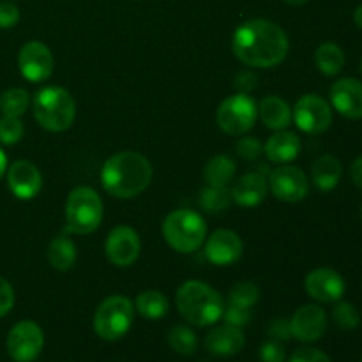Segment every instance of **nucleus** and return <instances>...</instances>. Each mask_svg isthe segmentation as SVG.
I'll return each mask as SVG.
<instances>
[{"label":"nucleus","instance_id":"nucleus-1","mask_svg":"<svg viewBox=\"0 0 362 362\" xmlns=\"http://www.w3.org/2000/svg\"><path fill=\"white\" fill-rule=\"evenodd\" d=\"M288 37L274 21H244L232 39V49L237 59L247 67L269 69L285 60L288 55Z\"/></svg>","mask_w":362,"mask_h":362},{"label":"nucleus","instance_id":"nucleus-2","mask_svg":"<svg viewBox=\"0 0 362 362\" xmlns=\"http://www.w3.org/2000/svg\"><path fill=\"white\" fill-rule=\"evenodd\" d=\"M152 180V165L145 156L134 151L117 152L101 170V182L106 193L120 200L138 197Z\"/></svg>","mask_w":362,"mask_h":362},{"label":"nucleus","instance_id":"nucleus-3","mask_svg":"<svg viewBox=\"0 0 362 362\" xmlns=\"http://www.w3.org/2000/svg\"><path fill=\"white\" fill-rule=\"evenodd\" d=\"M175 303L184 320L194 327L214 325L221 320L225 311V300L218 290L194 279H189L177 290Z\"/></svg>","mask_w":362,"mask_h":362},{"label":"nucleus","instance_id":"nucleus-4","mask_svg":"<svg viewBox=\"0 0 362 362\" xmlns=\"http://www.w3.org/2000/svg\"><path fill=\"white\" fill-rule=\"evenodd\" d=\"M34 117L41 127L52 133L67 131L76 117V103L73 95L62 87H45L32 101Z\"/></svg>","mask_w":362,"mask_h":362},{"label":"nucleus","instance_id":"nucleus-5","mask_svg":"<svg viewBox=\"0 0 362 362\" xmlns=\"http://www.w3.org/2000/svg\"><path fill=\"white\" fill-rule=\"evenodd\" d=\"M163 237L177 253H193L207 237V225L198 212L177 209L163 221Z\"/></svg>","mask_w":362,"mask_h":362},{"label":"nucleus","instance_id":"nucleus-6","mask_svg":"<svg viewBox=\"0 0 362 362\" xmlns=\"http://www.w3.org/2000/svg\"><path fill=\"white\" fill-rule=\"evenodd\" d=\"M103 221L101 197L92 187H74L66 202V228L78 235H88Z\"/></svg>","mask_w":362,"mask_h":362},{"label":"nucleus","instance_id":"nucleus-7","mask_svg":"<svg viewBox=\"0 0 362 362\" xmlns=\"http://www.w3.org/2000/svg\"><path fill=\"white\" fill-rule=\"evenodd\" d=\"M134 320V304L124 296H110L94 315V331L105 341H117L129 332Z\"/></svg>","mask_w":362,"mask_h":362},{"label":"nucleus","instance_id":"nucleus-8","mask_svg":"<svg viewBox=\"0 0 362 362\" xmlns=\"http://www.w3.org/2000/svg\"><path fill=\"white\" fill-rule=\"evenodd\" d=\"M258 106L250 94H233L219 105L216 122L223 133L230 136H243L255 126Z\"/></svg>","mask_w":362,"mask_h":362},{"label":"nucleus","instance_id":"nucleus-9","mask_svg":"<svg viewBox=\"0 0 362 362\" xmlns=\"http://www.w3.org/2000/svg\"><path fill=\"white\" fill-rule=\"evenodd\" d=\"M45 334L35 322H18L7 334V352L14 362H34L42 352Z\"/></svg>","mask_w":362,"mask_h":362},{"label":"nucleus","instance_id":"nucleus-10","mask_svg":"<svg viewBox=\"0 0 362 362\" xmlns=\"http://www.w3.org/2000/svg\"><path fill=\"white\" fill-rule=\"evenodd\" d=\"M292 119L300 131L308 134H320L332 124V108L317 94H306L296 103Z\"/></svg>","mask_w":362,"mask_h":362},{"label":"nucleus","instance_id":"nucleus-11","mask_svg":"<svg viewBox=\"0 0 362 362\" xmlns=\"http://www.w3.org/2000/svg\"><path fill=\"white\" fill-rule=\"evenodd\" d=\"M53 53L45 42L28 41L21 46L18 53V67L25 80L30 83H41L46 81L53 73Z\"/></svg>","mask_w":362,"mask_h":362},{"label":"nucleus","instance_id":"nucleus-12","mask_svg":"<svg viewBox=\"0 0 362 362\" xmlns=\"http://www.w3.org/2000/svg\"><path fill=\"white\" fill-rule=\"evenodd\" d=\"M267 180L272 194L286 204H297L310 193V182H308L306 173L297 166H278L269 173Z\"/></svg>","mask_w":362,"mask_h":362},{"label":"nucleus","instance_id":"nucleus-13","mask_svg":"<svg viewBox=\"0 0 362 362\" xmlns=\"http://www.w3.org/2000/svg\"><path fill=\"white\" fill-rule=\"evenodd\" d=\"M141 251V243L138 233L131 226H115L108 233L105 243L106 258L115 267H129L138 260Z\"/></svg>","mask_w":362,"mask_h":362},{"label":"nucleus","instance_id":"nucleus-14","mask_svg":"<svg viewBox=\"0 0 362 362\" xmlns=\"http://www.w3.org/2000/svg\"><path fill=\"white\" fill-rule=\"evenodd\" d=\"M308 296L324 304L338 303L345 293V279L339 272L329 267H318L306 276L304 281Z\"/></svg>","mask_w":362,"mask_h":362},{"label":"nucleus","instance_id":"nucleus-15","mask_svg":"<svg viewBox=\"0 0 362 362\" xmlns=\"http://www.w3.org/2000/svg\"><path fill=\"white\" fill-rule=\"evenodd\" d=\"M327 329V315L317 304H306L293 313L290 331L296 339L303 343L318 341Z\"/></svg>","mask_w":362,"mask_h":362},{"label":"nucleus","instance_id":"nucleus-16","mask_svg":"<svg viewBox=\"0 0 362 362\" xmlns=\"http://www.w3.org/2000/svg\"><path fill=\"white\" fill-rule=\"evenodd\" d=\"M7 186L20 200H32L41 191L42 175L34 163L20 159L7 168Z\"/></svg>","mask_w":362,"mask_h":362},{"label":"nucleus","instance_id":"nucleus-17","mask_svg":"<svg viewBox=\"0 0 362 362\" xmlns=\"http://www.w3.org/2000/svg\"><path fill=\"white\" fill-rule=\"evenodd\" d=\"M243 251L244 244L240 237L226 228L216 230L205 244V255H207L209 262L218 267H228V265L235 264L243 257Z\"/></svg>","mask_w":362,"mask_h":362},{"label":"nucleus","instance_id":"nucleus-18","mask_svg":"<svg viewBox=\"0 0 362 362\" xmlns=\"http://www.w3.org/2000/svg\"><path fill=\"white\" fill-rule=\"evenodd\" d=\"M331 103L339 115L362 119V83L356 78H341L331 87Z\"/></svg>","mask_w":362,"mask_h":362},{"label":"nucleus","instance_id":"nucleus-19","mask_svg":"<svg viewBox=\"0 0 362 362\" xmlns=\"http://www.w3.org/2000/svg\"><path fill=\"white\" fill-rule=\"evenodd\" d=\"M246 345V338L240 327L233 325H219L205 336V349L218 357H232L239 354Z\"/></svg>","mask_w":362,"mask_h":362},{"label":"nucleus","instance_id":"nucleus-20","mask_svg":"<svg viewBox=\"0 0 362 362\" xmlns=\"http://www.w3.org/2000/svg\"><path fill=\"white\" fill-rule=\"evenodd\" d=\"M269 191V180L260 172L246 173L237 180L232 189V200L239 207H257L265 200Z\"/></svg>","mask_w":362,"mask_h":362},{"label":"nucleus","instance_id":"nucleus-21","mask_svg":"<svg viewBox=\"0 0 362 362\" xmlns=\"http://www.w3.org/2000/svg\"><path fill=\"white\" fill-rule=\"evenodd\" d=\"M265 156L276 165H288L299 156L300 140L292 131H276L265 144Z\"/></svg>","mask_w":362,"mask_h":362},{"label":"nucleus","instance_id":"nucleus-22","mask_svg":"<svg viewBox=\"0 0 362 362\" xmlns=\"http://www.w3.org/2000/svg\"><path fill=\"white\" fill-rule=\"evenodd\" d=\"M258 117L265 127L272 131H281L292 124V108L285 99L278 95H267L258 105Z\"/></svg>","mask_w":362,"mask_h":362},{"label":"nucleus","instance_id":"nucleus-23","mask_svg":"<svg viewBox=\"0 0 362 362\" xmlns=\"http://www.w3.org/2000/svg\"><path fill=\"white\" fill-rule=\"evenodd\" d=\"M341 163L331 154L320 156L311 166V179H313L315 186L322 191L334 189L341 180Z\"/></svg>","mask_w":362,"mask_h":362},{"label":"nucleus","instance_id":"nucleus-24","mask_svg":"<svg viewBox=\"0 0 362 362\" xmlns=\"http://www.w3.org/2000/svg\"><path fill=\"white\" fill-rule=\"evenodd\" d=\"M233 177H235V163L226 154H219L212 158L204 168V179L207 186L228 187Z\"/></svg>","mask_w":362,"mask_h":362},{"label":"nucleus","instance_id":"nucleus-25","mask_svg":"<svg viewBox=\"0 0 362 362\" xmlns=\"http://www.w3.org/2000/svg\"><path fill=\"white\" fill-rule=\"evenodd\" d=\"M48 262L53 269L66 272L76 264V246L67 235H59L49 243Z\"/></svg>","mask_w":362,"mask_h":362},{"label":"nucleus","instance_id":"nucleus-26","mask_svg":"<svg viewBox=\"0 0 362 362\" xmlns=\"http://www.w3.org/2000/svg\"><path fill=\"white\" fill-rule=\"evenodd\" d=\"M315 64L325 76H336L345 67V53L336 42H324L317 48Z\"/></svg>","mask_w":362,"mask_h":362},{"label":"nucleus","instance_id":"nucleus-27","mask_svg":"<svg viewBox=\"0 0 362 362\" xmlns=\"http://www.w3.org/2000/svg\"><path fill=\"white\" fill-rule=\"evenodd\" d=\"M134 310L147 320H159L168 313V299L159 290H147L136 297Z\"/></svg>","mask_w":362,"mask_h":362},{"label":"nucleus","instance_id":"nucleus-28","mask_svg":"<svg viewBox=\"0 0 362 362\" xmlns=\"http://www.w3.org/2000/svg\"><path fill=\"white\" fill-rule=\"evenodd\" d=\"M232 191L228 187L207 186L200 193V205L209 214H219L225 212L232 205Z\"/></svg>","mask_w":362,"mask_h":362},{"label":"nucleus","instance_id":"nucleus-29","mask_svg":"<svg viewBox=\"0 0 362 362\" xmlns=\"http://www.w3.org/2000/svg\"><path fill=\"white\" fill-rule=\"evenodd\" d=\"M28 92L23 88H9L0 94V113L2 117H16L20 119L28 108Z\"/></svg>","mask_w":362,"mask_h":362},{"label":"nucleus","instance_id":"nucleus-30","mask_svg":"<svg viewBox=\"0 0 362 362\" xmlns=\"http://www.w3.org/2000/svg\"><path fill=\"white\" fill-rule=\"evenodd\" d=\"M168 343L177 354L182 356H193L198 349V338L186 325H175L168 332Z\"/></svg>","mask_w":362,"mask_h":362},{"label":"nucleus","instance_id":"nucleus-31","mask_svg":"<svg viewBox=\"0 0 362 362\" xmlns=\"http://www.w3.org/2000/svg\"><path fill=\"white\" fill-rule=\"evenodd\" d=\"M260 299V288L253 281H239L228 293V304L251 310Z\"/></svg>","mask_w":362,"mask_h":362},{"label":"nucleus","instance_id":"nucleus-32","mask_svg":"<svg viewBox=\"0 0 362 362\" xmlns=\"http://www.w3.org/2000/svg\"><path fill=\"white\" fill-rule=\"evenodd\" d=\"M334 324L343 331H354L361 324V315L357 308L350 303H338L332 310Z\"/></svg>","mask_w":362,"mask_h":362},{"label":"nucleus","instance_id":"nucleus-33","mask_svg":"<svg viewBox=\"0 0 362 362\" xmlns=\"http://www.w3.org/2000/svg\"><path fill=\"white\" fill-rule=\"evenodd\" d=\"M25 126L16 117H2L0 119V144L14 145L23 138Z\"/></svg>","mask_w":362,"mask_h":362},{"label":"nucleus","instance_id":"nucleus-34","mask_svg":"<svg viewBox=\"0 0 362 362\" xmlns=\"http://www.w3.org/2000/svg\"><path fill=\"white\" fill-rule=\"evenodd\" d=\"M235 151L237 154L243 159H246V161H255V159L260 158L262 152H264V145H262V141L258 140V138L244 136L237 141Z\"/></svg>","mask_w":362,"mask_h":362},{"label":"nucleus","instance_id":"nucleus-35","mask_svg":"<svg viewBox=\"0 0 362 362\" xmlns=\"http://www.w3.org/2000/svg\"><path fill=\"white\" fill-rule=\"evenodd\" d=\"M258 357H260V362H285V346L281 345V341L269 339V341L262 343L260 350H258Z\"/></svg>","mask_w":362,"mask_h":362},{"label":"nucleus","instance_id":"nucleus-36","mask_svg":"<svg viewBox=\"0 0 362 362\" xmlns=\"http://www.w3.org/2000/svg\"><path fill=\"white\" fill-rule=\"evenodd\" d=\"M251 317H253V315H251V310L233 306V304H226L225 311H223L225 324L233 325V327H244V325L250 324Z\"/></svg>","mask_w":362,"mask_h":362},{"label":"nucleus","instance_id":"nucleus-37","mask_svg":"<svg viewBox=\"0 0 362 362\" xmlns=\"http://www.w3.org/2000/svg\"><path fill=\"white\" fill-rule=\"evenodd\" d=\"M288 362H331V359L322 350L311 349V346H303V349H297L290 356Z\"/></svg>","mask_w":362,"mask_h":362},{"label":"nucleus","instance_id":"nucleus-38","mask_svg":"<svg viewBox=\"0 0 362 362\" xmlns=\"http://www.w3.org/2000/svg\"><path fill=\"white\" fill-rule=\"evenodd\" d=\"M20 21V9L11 2L0 4V28H13Z\"/></svg>","mask_w":362,"mask_h":362},{"label":"nucleus","instance_id":"nucleus-39","mask_svg":"<svg viewBox=\"0 0 362 362\" xmlns=\"http://www.w3.org/2000/svg\"><path fill=\"white\" fill-rule=\"evenodd\" d=\"M14 306V290L7 279L0 278V318L6 317Z\"/></svg>","mask_w":362,"mask_h":362},{"label":"nucleus","instance_id":"nucleus-40","mask_svg":"<svg viewBox=\"0 0 362 362\" xmlns=\"http://www.w3.org/2000/svg\"><path fill=\"white\" fill-rule=\"evenodd\" d=\"M269 336H271V339H276V341H286V339L292 338L290 320H285V318H276V320L271 324V327H269Z\"/></svg>","mask_w":362,"mask_h":362},{"label":"nucleus","instance_id":"nucleus-41","mask_svg":"<svg viewBox=\"0 0 362 362\" xmlns=\"http://www.w3.org/2000/svg\"><path fill=\"white\" fill-rule=\"evenodd\" d=\"M255 74L251 73V71H240L239 74L235 76V87L239 88L243 94H247V92H251L255 88Z\"/></svg>","mask_w":362,"mask_h":362},{"label":"nucleus","instance_id":"nucleus-42","mask_svg":"<svg viewBox=\"0 0 362 362\" xmlns=\"http://www.w3.org/2000/svg\"><path fill=\"white\" fill-rule=\"evenodd\" d=\"M350 177H352V182L362 189V156L357 158L350 166Z\"/></svg>","mask_w":362,"mask_h":362},{"label":"nucleus","instance_id":"nucleus-43","mask_svg":"<svg viewBox=\"0 0 362 362\" xmlns=\"http://www.w3.org/2000/svg\"><path fill=\"white\" fill-rule=\"evenodd\" d=\"M6 172H7V156H6V152L0 148V179H2L4 173Z\"/></svg>","mask_w":362,"mask_h":362},{"label":"nucleus","instance_id":"nucleus-44","mask_svg":"<svg viewBox=\"0 0 362 362\" xmlns=\"http://www.w3.org/2000/svg\"><path fill=\"white\" fill-rule=\"evenodd\" d=\"M354 21H356L357 27H359L361 30H362V4H361L359 7H357L356 13H354Z\"/></svg>","mask_w":362,"mask_h":362},{"label":"nucleus","instance_id":"nucleus-45","mask_svg":"<svg viewBox=\"0 0 362 362\" xmlns=\"http://www.w3.org/2000/svg\"><path fill=\"white\" fill-rule=\"evenodd\" d=\"M285 2L292 4V6H303V4L310 2V0H285Z\"/></svg>","mask_w":362,"mask_h":362},{"label":"nucleus","instance_id":"nucleus-46","mask_svg":"<svg viewBox=\"0 0 362 362\" xmlns=\"http://www.w3.org/2000/svg\"><path fill=\"white\" fill-rule=\"evenodd\" d=\"M361 73H362V62H361Z\"/></svg>","mask_w":362,"mask_h":362},{"label":"nucleus","instance_id":"nucleus-47","mask_svg":"<svg viewBox=\"0 0 362 362\" xmlns=\"http://www.w3.org/2000/svg\"><path fill=\"white\" fill-rule=\"evenodd\" d=\"M361 362H362V361H361Z\"/></svg>","mask_w":362,"mask_h":362}]
</instances>
